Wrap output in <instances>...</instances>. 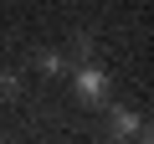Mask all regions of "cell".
<instances>
[{
    "label": "cell",
    "mask_w": 154,
    "mask_h": 144,
    "mask_svg": "<svg viewBox=\"0 0 154 144\" xmlns=\"http://www.w3.org/2000/svg\"><path fill=\"white\" fill-rule=\"evenodd\" d=\"M26 88H21V72H0V98H5V103H16Z\"/></svg>",
    "instance_id": "5"
},
{
    "label": "cell",
    "mask_w": 154,
    "mask_h": 144,
    "mask_svg": "<svg viewBox=\"0 0 154 144\" xmlns=\"http://www.w3.org/2000/svg\"><path fill=\"white\" fill-rule=\"evenodd\" d=\"M72 93L82 108H103L113 98V77L98 67V62H82V67H72Z\"/></svg>",
    "instance_id": "1"
},
{
    "label": "cell",
    "mask_w": 154,
    "mask_h": 144,
    "mask_svg": "<svg viewBox=\"0 0 154 144\" xmlns=\"http://www.w3.org/2000/svg\"><path fill=\"white\" fill-rule=\"evenodd\" d=\"M36 67H41V77H62V72H67V52L46 46V52H36Z\"/></svg>",
    "instance_id": "3"
},
{
    "label": "cell",
    "mask_w": 154,
    "mask_h": 144,
    "mask_svg": "<svg viewBox=\"0 0 154 144\" xmlns=\"http://www.w3.org/2000/svg\"><path fill=\"white\" fill-rule=\"evenodd\" d=\"M108 144H128V139H118V134H113ZM139 144H149V134H144V129H139Z\"/></svg>",
    "instance_id": "6"
},
{
    "label": "cell",
    "mask_w": 154,
    "mask_h": 144,
    "mask_svg": "<svg viewBox=\"0 0 154 144\" xmlns=\"http://www.w3.org/2000/svg\"><path fill=\"white\" fill-rule=\"evenodd\" d=\"M108 124H113V134H118V139H134V134L144 129V118H139L134 108H113V113H108Z\"/></svg>",
    "instance_id": "2"
},
{
    "label": "cell",
    "mask_w": 154,
    "mask_h": 144,
    "mask_svg": "<svg viewBox=\"0 0 154 144\" xmlns=\"http://www.w3.org/2000/svg\"><path fill=\"white\" fill-rule=\"evenodd\" d=\"M98 57V41L93 36H72V46H67V62L72 67H82V62H93Z\"/></svg>",
    "instance_id": "4"
}]
</instances>
